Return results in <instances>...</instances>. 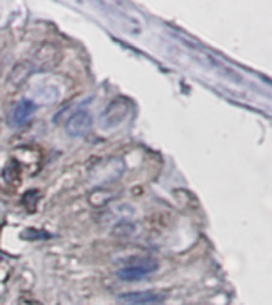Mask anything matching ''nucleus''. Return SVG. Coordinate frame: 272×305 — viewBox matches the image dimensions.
Masks as SVG:
<instances>
[{
  "instance_id": "5",
  "label": "nucleus",
  "mask_w": 272,
  "mask_h": 305,
  "mask_svg": "<svg viewBox=\"0 0 272 305\" xmlns=\"http://www.w3.org/2000/svg\"><path fill=\"white\" fill-rule=\"evenodd\" d=\"M93 126V117L88 110H79L66 121V133L72 138L87 135Z\"/></svg>"
},
{
  "instance_id": "2",
  "label": "nucleus",
  "mask_w": 272,
  "mask_h": 305,
  "mask_svg": "<svg viewBox=\"0 0 272 305\" xmlns=\"http://www.w3.org/2000/svg\"><path fill=\"white\" fill-rule=\"evenodd\" d=\"M125 169L124 161L120 158H106L98 161V163L90 171V179L98 186L110 184V182L117 181Z\"/></svg>"
},
{
  "instance_id": "10",
  "label": "nucleus",
  "mask_w": 272,
  "mask_h": 305,
  "mask_svg": "<svg viewBox=\"0 0 272 305\" xmlns=\"http://www.w3.org/2000/svg\"><path fill=\"white\" fill-rule=\"evenodd\" d=\"M135 230H136V227H135L133 222H130V221H120L117 226H115V229H114V235H115V237H120V238H127V237H130V235H133Z\"/></svg>"
},
{
  "instance_id": "4",
  "label": "nucleus",
  "mask_w": 272,
  "mask_h": 305,
  "mask_svg": "<svg viewBox=\"0 0 272 305\" xmlns=\"http://www.w3.org/2000/svg\"><path fill=\"white\" fill-rule=\"evenodd\" d=\"M35 114V104L31 99H19L8 114V126L21 128Z\"/></svg>"
},
{
  "instance_id": "9",
  "label": "nucleus",
  "mask_w": 272,
  "mask_h": 305,
  "mask_svg": "<svg viewBox=\"0 0 272 305\" xmlns=\"http://www.w3.org/2000/svg\"><path fill=\"white\" fill-rule=\"evenodd\" d=\"M114 192H110L107 189H96L92 195H90V203H92L93 206H103L106 203H109L110 200L114 198Z\"/></svg>"
},
{
  "instance_id": "8",
  "label": "nucleus",
  "mask_w": 272,
  "mask_h": 305,
  "mask_svg": "<svg viewBox=\"0 0 272 305\" xmlns=\"http://www.w3.org/2000/svg\"><path fill=\"white\" fill-rule=\"evenodd\" d=\"M35 58L38 59V63L42 64V67H52L58 63L59 59V53L55 45H44L38 50Z\"/></svg>"
},
{
  "instance_id": "6",
  "label": "nucleus",
  "mask_w": 272,
  "mask_h": 305,
  "mask_svg": "<svg viewBox=\"0 0 272 305\" xmlns=\"http://www.w3.org/2000/svg\"><path fill=\"white\" fill-rule=\"evenodd\" d=\"M119 300L130 305H157L164 300V296L154 291H138V292L120 294Z\"/></svg>"
},
{
  "instance_id": "12",
  "label": "nucleus",
  "mask_w": 272,
  "mask_h": 305,
  "mask_svg": "<svg viewBox=\"0 0 272 305\" xmlns=\"http://www.w3.org/2000/svg\"><path fill=\"white\" fill-rule=\"evenodd\" d=\"M23 238H27V240H40V238H48L50 235L47 232H40V230H35V229H27L21 233Z\"/></svg>"
},
{
  "instance_id": "3",
  "label": "nucleus",
  "mask_w": 272,
  "mask_h": 305,
  "mask_svg": "<svg viewBox=\"0 0 272 305\" xmlns=\"http://www.w3.org/2000/svg\"><path fill=\"white\" fill-rule=\"evenodd\" d=\"M157 267L159 266L154 259H139V260L130 262L128 266L122 269H119L115 275L122 281H139L146 278L147 275H150L152 272H156Z\"/></svg>"
},
{
  "instance_id": "1",
  "label": "nucleus",
  "mask_w": 272,
  "mask_h": 305,
  "mask_svg": "<svg viewBox=\"0 0 272 305\" xmlns=\"http://www.w3.org/2000/svg\"><path fill=\"white\" fill-rule=\"evenodd\" d=\"M130 110H132V101L128 98L119 96L112 99L99 115V128L106 131L117 128L130 115Z\"/></svg>"
},
{
  "instance_id": "11",
  "label": "nucleus",
  "mask_w": 272,
  "mask_h": 305,
  "mask_svg": "<svg viewBox=\"0 0 272 305\" xmlns=\"http://www.w3.org/2000/svg\"><path fill=\"white\" fill-rule=\"evenodd\" d=\"M38 197L40 194L37 190H31L27 192V194L23 197V205L29 209V211H35V206H37V201H38Z\"/></svg>"
},
{
  "instance_id": "7",
  "label": "nucleus",
  "mask_w": 272,
  "mask_h": 305,
  "mask_svg": "<svg viewBox=\"0 0 272 305\" xmlns=\"http://www.w3.org/2000/svg\"><path fill=\"white\" fill-rule=\"evenodd\" d=\"M32 72V66L31 63H27V61H23V63H18L13 69L12 72L8 75V85H12L13 88H19L21 86L26 80L29 78Z\"/></svg>"
}]
</instances>
